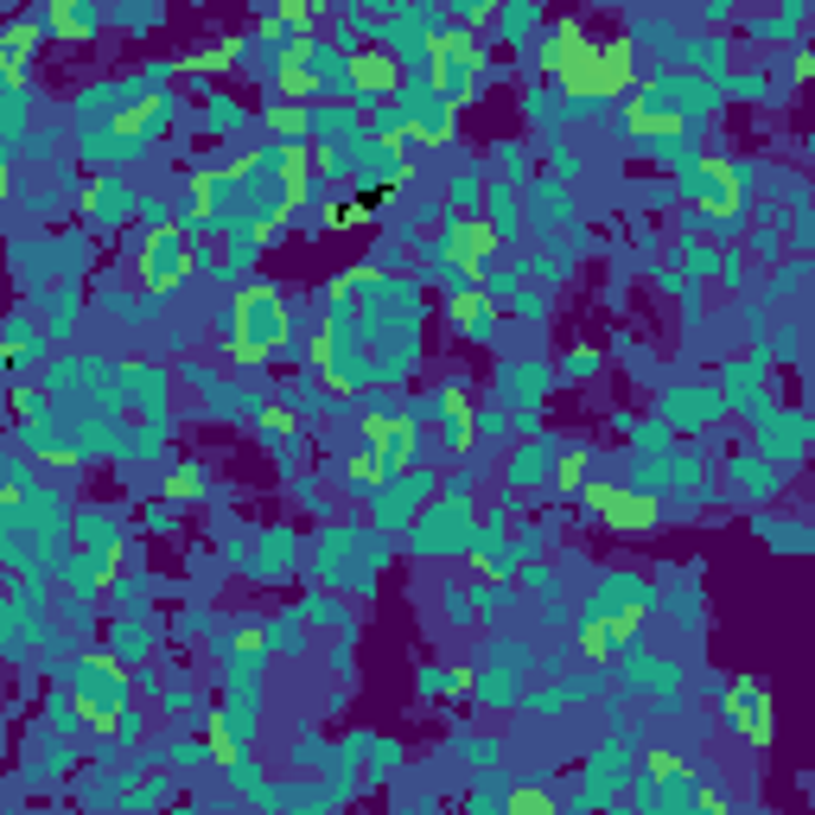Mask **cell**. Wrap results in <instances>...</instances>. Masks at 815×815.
<instances>
[{"instance_id":"2","label":"cell","mask_w":815,"mask_h":815,"mask_svg":"<svg viewBox=\"0 0 815 815\" xmlns=\"http://www.w3.org/2000/svg\"><path fill=\"white\" fill-rule=\"evenodd\" d=\"M560 96H580V102H618L631 96L637 83V45L631 39H592V45L555 76Z\"/></svg>"},{"instance_id":"26","label":"cell","mask_w":815,"mask_h":815,"mask_svg":"<svg viewBox=\"0 0 815 815\" xmlns=\"http://www.w3.org/2000/svg\"><path fill=\"white\" fill-rule=\"evenodd\" d=\"M153 122H159V96H141L134 109H122V115H115V134H122V141H134V134H147Z\"/></svg>"},{"instance_id":"18","label":"cell","mask_w":815,"mask_h":815,"mask_svg":"<svg viewBox=\"0 0 815 815\" xmlns=\"http://www.w3.org/2000/svg\"><path fill=\"white\" fill-rule=\"evenodd\" d=\"M625 127H631L637 141H662V134H682V122H675V115H657V109H650V96H631V102H625Z\"/></svg>"},{"instance_id":"32","label":"cell","mask_w":815,"mask_h":815,"mask_svg":"<svg viewBox=\"0 0 815 815\" xmlns=\"http://www.w3.org/2000/svg\"><path fill=\"white\" fill-rule=\"evenodd\" d=\"M682 771H688L682 752H669V745H657V752H650V777H657V784H675Z\"/></svg>"},{"instance_id":"14","label":"cell","mask_w":815,"mask_h":815,"mask_svg":"<svg viewBox=\"0 0 815 815\" xmlns=\"http://www.w3.org/2000/svg\"><path fill=\"white\" fill-rule=\"evenodd\" d=\"M280 192H287V204H280V210H287V217H300V204H306V178L319 173V159H312V147H280Z\"/></svg>"},{"instance_id":"1","label":"cell","mask_w":815,"mask_h":815,"mask_svg":"<svg viewBox=\"0 0 815 815\" xmlns=\"http://www.w3.org/2000/svg\"><path fill=\"white\" fill-rule=\"evenodd\" d=\"M287 331H293V319H287V306H280L275 280H255V287H243V293L229 300L224 344H229L236 363H268V357L287 344Z\"/></svg>"},{"instance_id":"17","label":"cell","mask_w":815,"mask_h":815,"mask_svg":"<svg viewBox=\"0 0 815 815\" xmlns=\"http://www.w3.org/2000/svg\"><path fill=\"white\" fill-rule=\"evenodd\" d=\"M243 45H249V32H229V39H210V45L185 51V58H178V71H185V76H210V71H229V64L243 58Z\"/></svg>"},{"instance_id":"33","label":"cell","mask_w":815,"mask_h":815,"mask_svg":"<svg viewBox=\"0 0 815 815\" xmlns=\"http://www.w3.org/2000/svg\"><path fill=\"white\" fill-rule=\"evenodd\" d=\"M694 815H733V803H726L720 790H708V796H701V809H694Z\"/></svg>"},{"instance_id":"28","label":"cell","mask_w":815,"mask_h":815,"mask_svg":"<svg viewBox=\"0 0 815 815\" xmlns=\"http://www.w3.org/2000/svg\"><path fill=\"white\" fill-rule=\"evenodd\" d=\"M268 127L287 134V147H300V141H306V109H300V102H275V109H268Z\"/></svg>"},{"instance_id":"4","label":"cell","mask_w":815,"mask_h":815,"mask_svg":"<svg viewBox=\"0 0 815 815\" xmlns=\"http://www.w3.org/2000/svg\"><path fill=\"white\" fill-rule=\"evenodd\" d=\"M586 509L611 535H650L662 523V504L650 491H631V484H586Z\"/></svg>"},{"instance_id":"6","label":"cell","mask_w":815,"mask_h":815,"mask_svg":"<svg viewBox=\"0 0 815 815\" xmlns=\"http://www.w3.org/2000/svg\"><path fill=\"white\" fill-rule=\"evenodd\" d=\"M726 720L745 745H771L777 739V708H771V688L759 675H739L733 694H726Z\"/></svg>"},{"instance_id":"15","label":"cell","mask_w":815,"mask_h":815,"mask_svg":"<svg viewBox=\"0 0 815 815\" xmlns=\"http://www.w3.org/2000/svg\"><path fill=\"white\" fill-rule=\"evenodd\" d=\"M446 326H453L458 338H491L497 312H491V300H484L478 287H465V293H453V300H446Z\"/></svg>"},{"instance_id":"21","label":"cell","mask_w":815,"mask_h":815,"mask_svg":"<svg viewBox=\"0 0 815 815\" xmlns=\"http://www.w3.org/2000/svg\"><path fill=\"white\" fill-rule=\"evenodd\" d=\"M159 497H166V504H198V497H204V472L192 465V458H178L173 472H166V484H159Z\"/></svg>"},{"instance_id":"24","label":"cell","mask_w":815,"mask_h":815,"mask_svg":"<svg viewBox=\"0 0 815 815\" xmlns=\"http://www.w3.org/2000/svg\"><path fill=\"white\" fill-rule=\"evenodd\" d=\"M504 815H560V803L541 784H516L509 790V803H504Z\"/></svg>"},{"instance_id":"16","label":"cell","mask_w":815,"mask_h":815,"mask_svg":"<svg viewBox=\"0 0 815 815\" xmlns=\"http://www.w3.org/2000/svg\"><path fill=\"white\" fill-rule=\"evenodd\" d=\"M39 20H45V32H51V39H64V45H90V39H96L90 7H76V0H51Z\"/></svg>"},{"instance_id":"27","label":"cell","mask_w":815,"mask_h":815,"mask_svg":"<svg viewBox=\"0 0 815 815\" xmlns=\"http://www.w3.org/2000/svg\"><path fill=\"white\" fill-rule=\"evenodd\" d=\"M204 739H210V759H217V764H236V759H243V745H236V733H229L224 713H210V720H204Z\"/></svg>"},{"instance_id":"10","label":"cell","mask_w":815,"mask_h":815,"mask_svg":"<svg viewBox=\"0 0 815 815\" xmlns=\"http://www.w3.org/2000/svg\"><path fill=\"white\" fill-rule=\"evenodd\" d=\"M51 32L45 20H7L0 25V76H7V90H25V76H32V51L45 45Z\"/></svg>"},{"instance_id":"19","label":"cell","mask_w":815,"mask_h":815,"mask_svg":"<svg viewBox=\"0 0 815 815\" xmlns=\"http://www.w3.org/2000/svg\"><path fill=\"white\" fill-rule=\"evenodd\" d=\"M694 192H701L708 204L720 198V210H726V204H739V173L726 166V159H708V166L694 173Z\"/></svg>"},{"instance_id":"11","label":"cell","mask_w":815,"mask_h":815,"mask_svg":"<svg viewBox=\"0 0 815 815\" xmlns=\"http://www.w3.org/2000/svg\"><path fill=\"white\" fill-rule=\"evenodd\" d=\"M491 249H497V229L484 224V217H465V224L446 229V268H453V275H465V280L484 275Z\"/></svg>"},{"instance_id":"7","label":"cell","mask_w":815,"mask_h":815,"mask_svg":"<svg viewBox=\"0 0 815 815\" xmlns=\"http://www.w3.org/2000/svg\"><path fill=\"white\" fill-rule=\"evenodd\" d=\"M344 71H351V90L363 102H382V96H395V90H402V58H395V51H382V45H357L351 58H344Z\"/></svg>"},{"instance_id":"30","label":"cell","mask_w":815,"mask_h":815,"mask_svg":"<svg viewBox=\"0 0 815 815\" xmlns=\"http://www.w3.org/2000/svg\"><path fill=\"white\" fill-rule=\"evenodd\" d=\"M210 192H217V178L210 173L192 178V192H185V224H210Z\"/></svg>"},{"instance_id":"25","label":"cell","mask_w":815,"mask_h":815,"mask_svg":"<svg viewBox=\"0 0 815 815\" xmlns=\"http://www.w3.org/2000/svg\"><path fill=\"white\" fill-rule=\"evenodd\" d=\"M389 472H395V465H389L382 453H357L351 465H344V478H351L357 491H376V484H389Z\"/></svg>"},{"instance_id":"31","label":"cell","mask_w":815,"mask_h":815,"mask_svg":"<svg viewBox=\"0 0 815 815\" xmlns=\"http://www.w3.org/2000/svg\"><path fill=\"white\" fill-rule=\"evenodd\" d=\"M293 427H300V414H293L287 402H268V407H261V433H268V440H293Z\"/></svg>"},{"instance_id":"12","label":"cell","mask_w":815,"mask_h":815,"mask_svg":"<svg viewBox=\"0 0 815 815\" xmlns=\"http://www.w3.org/2000/svg\"><path fill=\"white\" fill-rule=\"evenodd\" d=\"M312 83H319V71H312V45H306V39L280 45V58H275V90H280V102H306V96H312Z\"/></svg>"},{"instance_id":"5","label":"cell","mask_w":815,"mask_h":815,"mask_svg":"<svg viewBox=\"0 0 815 815\" xmlns=\"http://www.w3.org/2000/svg\"><path fill=\"white\" fill-rule=\"evenodd\" d=\"M192 275V255H185V236L173 224H153L141 236V280H147L153 293H173L178 280Z\"/></svg>"},{"instance_id":"8","label":"cell","mask_w":815,"mask_h":815,"mask_svg":"<svg viewBox=\"0 0 815 815\" xmlns=\"http://www.w3.org/2000/svg\"><path fill=\"white\" fill-rule=\"evenodd\" d=\"M637 631H643V611L625 606L618 618H611V611L586 618L580 631H574V643H580V657H586V662H611V650H618V643H631Z\"/></svg>"},{"instance_id":"23","label":"cell","mask_w":815,"mask_h":815,"mask_svg":"<svg viewBox=\"0 0 815 815\" xmlns=\"http://www.w3.org/2000/svg\"><path fill=\"white\" fill-rule=\"evenodd\" d=\"M586 472H592V453H560V465H555V484H560V497H586Z\"/></svg>"},{"instance_id":"34","label":"cell","mask_w":815,"mask_h":815,"mask_svg":"<svg viewBox=\"0 0 815 815\" xmlns=\"http://www.w3.org/2000/svg\"><path fill=\"white\" fill-rule=\"evenodd\" d=\"M497 20V7H472V13H465V32H478V25H491Z\"/></svg>"},{"instance_id":"22","label":"cell","mask_w":815,"mask_h":815,"mask_svg":"<svg viewBox=\"0 0 815 815\" xmlns=\"http://www.w3.org/2000/svg\"><path fill=\"white\" fill-rule=\"evenodd\" d=\"M407 122H414V141H421V147H440V141L453 134V109H446V102H433V109L407 115Z\"/></svg>"},{"instance_id":"9","label":"cell","mask_w":815,"mask_h":815,"mask_svg":"<svg viewBox=\"0 0 815 815\" xmlns=\"http://www.w3.org/2000/svg\"><path fill=\"white\" fill-rule=\"evenodd\" d=\"M357 433H363V453H382L389 465L414 458V421L395 414V407H370V414L357 421Z\"/></svg>"},{"instance_id":"3","label":"cell","mask_w":815,"mask_h":815,"mask_svg":"<svg viewBox=\"0 0 815 815\" xmlns=\"http://www.w3.org/2000/svg\"><path fill=\"white\" fill-rule=\"evenodd\" d=\"M484 64H491V51L465 32V25H453V32H433L427 45V83H433V102H446V109H465V102L478 96L484 83Z\"/></svg>"},{"instance_id":"13","label":"cell","mask_w":815,"mask_h":815,"mask_svg":"<svg viewBox=\"0 0 815 815\" xmlns=\"http://www.w3.org/2000/svg\"><path fill=\"white\" fill-rule=\"evenodd\" d=\"M592 45V32H586V20H555L548 25V39H541V71L548 76H560L580 51Z\"/></svg>"},{"instance_id":"29","label":"cell","mask_w":815,"mask_h":815,"mask_svg":"<svg viewBox=\"0 0 815 815\" xmlns=\"http://www.w3.org/2000/svg\"><path fill=\"white\" fill-rule=\"evenodd\" d=\"M319 20H326V7H319V0H287V7L275 13V25H293V32H312Z\"/></svg>"},{"instance_id":"20","label":"cell","mask_w":815,"mask_h":815,"mask_svg":"<svg viewBox=\"0 0 815 815\" xmlns=\"http://www.w3.org/2000/svg\"><path fill=\"white\" fill-rule=\"evenodd\" d=\"M338 344H344V326H338V319H326V326L306 338V363H312V376H331V370H338Z\"/></svg>"}]
</instances>
